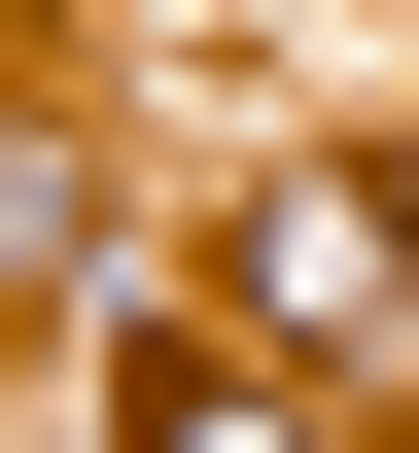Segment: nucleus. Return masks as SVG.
I'll list each match as a JSON object with an SVG mask.
<instances>
[{"instance_id":"f257e3e1","label":"nucleus","mask_w":419,"mask_h":453,"mask_svg":"<svg viewBox=\"0 0 419 453\" xmlns=\"http://www.w3.org/2000/svg\"><path fill=\"white\" fill-rule=\"evenodd\" d=\"M140 453H314V418L244 384V349H140Z\"/></svg>"}]
</instances>
